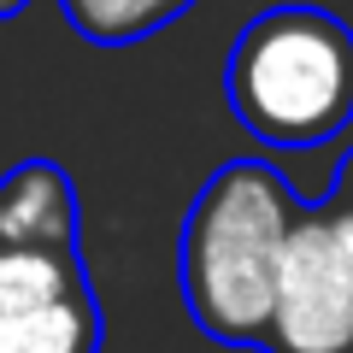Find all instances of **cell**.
<instances>
[{"instance_id":"obj_7","label":"cell","mask_w":353,"mask_h":353,"mask_svg":"<svg viewBox=\"0 0 353 353\" xmlns=\"http://www.w3.org/2000/svg\"><path fill=\"white\" fill-rule=\"evenodd\" d=\"M71 30L94 48H130V41L153 36V30L176 24L194 0H59Z\"/></svg>"},{"instance_id":"obj_1","label":"cell","mask_w":353,"mask_h":353,"mask_svg":"<svg viewBox=\"0 0 353 353\" xmlns=\"http://www.w3.org/2000/svg\"><path fill=\"white\" fill-rule=\"evenodd\" d=\"M301 194L259 159H230L206 176L183 218L176 241V283L189 318L224 347H259L271 318L277 253L289 236Z\"/></svg>"},{"instance_id":"obj_8","label":"cell","mask_w":353,"mask_h":353,"mask_svg":"<svg viewBox=\"0 0 353 353\" xmlns=\"http://www.w3.org/2000/svg\"><path fill=\"white\" fill-rule=\"evenodd\" d=\"M324 206H330V212H341V218L353 224V148L341 153V165H336V189L324 194Z\"/></svg>"},{"instance_id":"obj_5","label":"cell","mask_w":353,"mask_h":353,"mask_svg":"<svg viewBox=\"0 0 353 353\" xmlns=\"http://www.w3.org/2000/svg\"><path fill=\"white\" fill-rule=\"evenodd\" d=\"M101 341H106V318L94 289H77L65 301H48L0 324V353H101Z\"/></svg>"},{"instance_id":"obj_2","label":"cell","mask_w":353,"mask_h":353,"mask_svg":"<svg viewBox=\"0 0 353 353\" xmlns=\"http://www.w3.org/2000/svg\"><path fill=\"white\" fill-rule=\"evenodd\" d=\"M224 101L265 148H324L353 124V30L324 6H271L236 36Z\"/></svg>"},{"instance_id":"obj_6","label":"cell","mask_w":353,"mask_h":353,"mask_svg":"<svg viewBox=\"0 0 353 353\" xmlns=\"http://www.w3.org/2000/svg\"><path fill=\"white\" fill-rule=\"evenodd\" d=\"M77 289H94L77 248H0V324Z\"/></svg>"},{"instance_id":"obj_3","label":"cell","mask_w":353,"mask_h":353,"mask_svg":"<svg viewBox=\"0 0 353 353\" xmlns=\"http://www.w3.org/2000/svg\"><path fill=\"white\" fill-rule=\"evenodd\" d=\"M265 353H353V224L301 206L277 253Z\"/></svg>"},{"instance_id":"obj_4","label":"cell","mask_w":353,"mask_h":353,"mask_svg":"<svg viewBox=\"0 0 353 353\" xmlns=\"http://www.w3.org/2000/svg\"><path fill=\"white\" fill-rule=\"evenodd\" d=\"M0 248H77V189L65 165L24 159L0 176Z\"/></svg>"},{"instance_id":"obj_9","label":"cell","mask_w":353,"mask_h":353,"mask_svg":"<svg viewBox=\"0 0 353 353\" xmlns=\"http://www.w3.org/2000/svg\"><path fill=\"white\" fill-rule=\"evenodd\" d=\"M24 6H30V0H0V24H6V18H18Z\"/></svg>"}]
</instances>
